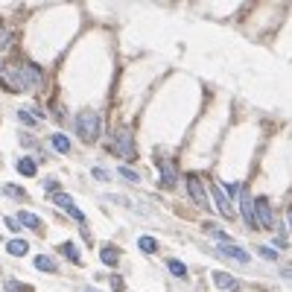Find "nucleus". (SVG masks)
I'll return each instance as SVG.
<instances>
[{"instance_id":"f704fd0d","label":"nucleus","mask_w":292,"mask_h":292,"mask_svg":"<svg viewBox=\"0 0 292 292\" xmlns=\"http://www.w3.org/2000/svg\"><path fill=\"white\" fill-rule=\"evenodd\" d=\"M47 190H50V196H53V193H58V181H53V178H47Z\"/></svg>"},{"instance_id":"39448f33","label":"nucleus","mask_w":292,"mask_h":292,"mask_svg":"<svg viewBox=\"0 0 292 292\" xmlns=\"http://www.w3.org/2000/svg\"><path fill=\"white\" fill-rule=\"evenodd\" d=\"M254 219L260 228H272V225H275V213H272V205H269L266 196L254 199Z\"/></svg>"},{"instance_id":"f3484780","label":"nucleus","mask_w":292,"mask_h":292,"mask_svg":"<svg viewBox=\"0 0 292 292\" xmlns=\"http://www.w3.org/2000/svg\"><path fill=\"white\" fill-rule=\"evenodd\" d=\"M18 222H21L23 228H38V225H41V219L35 216L33 210H21V213H18Z\"/></svg>"},{"instance_id":"e433bc0d","label":"nucleus","mask_w":292,"mask_h":292,"mask_svg":"<svg viewBox=\"0 0 292 292\" xmlns=\"http://www.w3.org/2000/svg\"><path fill=\"white\" fill-rule=\"evenodd\" d=\"M280 278H286V280H292V266H283V269H280Z\"/></svg>"},{"instance_id":"ea45409f","label":"nucleus","mask_w":292,"mask_h":292,"mask_svg":"<svg viewBox=\"0 0 292 292\" xmlns=\"http://www.w3.org/2000/svg\"><path fill=\"white\" fill-rule=\"evenodd\" d=\"M0 70H3V61H0Z\"/></svg>"},{"instance_id":"cd10ccee","label":"nucleus","mask_w":292,"mask_h":292,"mask_svg":"<svg viewBox=\"0 0 292 292\" xmlns=\"http://www.w3.org/2000/svg\"><path fill=\"white\" fill-rule=\"evenodd\" d=\"M257 254L260 257H266V260H278V251H275V248H269V245H257Z\"/></svg>"},{"instance_id":"a878e982","label":"nucleus","mask_w":292,"mask_h":292,"mask_svg":"<svg viewBox=\"0 0 292 292\" xmlns=\"http://www.w3.org/2000/svg\"><path fill=\"white\" fill-rule=\"evenodd\" d=\"M3 289L6 292H33V286H26V283H21V280H6Z\"/></svg>"},{"instance_id":"20e7f679","label":"nucleus","mask_w":292,"mask_h":292,"mask_svg":"<svg viewBox=\"0 0 292 292\" xmlns=\"http://www.w3.org/2000/svg\"><path fill=\"white\" fill-rule=\"evenodd\" d=\"M210 196H213V205H216V210H219L222 219H228V222H237V219H240V216H237V210L231 208V199L225 196V190H222L219 184L210 187Z\"/></svg>"},{"instance_id":"0eeeda50","label":"nucleus","mask_w":292,"mask_h":292,"mask_svg":"<svg viewBox=\"0 0 292 292\" xmlns=\"http://www.w3.org/2000/svg\"><path fill=\"white\" fill-rule=\"evenodd\" d=\"M0 85H3V91H12V93H21V91H26V85H23V73H21V68L3 70V76H0Z\"/></svg>"},{"instance_id":"72a5a7b5","label":"nucleus","mask_w":292,"mask_h":292,"mask_svg":"<svg viewBox=\"0 0 292 292\" xmlns=\"http://www.w3.org/2000/svg\"><path fill=\"white\" fill-rule=\"evenodd\" d=\"M6 228H9V231H18V228H21V222L12 219V216H6Z\"/></svg>"},{"instance_id":"412c9836","label":"nucleus","mask_w":292,"mask_h":292,"mask_svg":"<svg viewBox=\"0 0 292 292\" xmlns=\"http://www.w3.org/2000/svg\"><path fill=\"white\" fill-rule=\"evenodd\" d=\"M35 269H38V272H56V263H53V257L38 254L35 257Z\"/></svg>"},{"instance_id":"4be33fe9","label":"nucleus","mask_w":292,"mask_h":292,"mask_svg":"<svg viewBox=\"0 0 292 292\" xmlns=\"http://www.w3.org/2000/svg\"><path fill=\"white\" fill-rule=\"evenodd\" d=\"M61 254L68 257L70 263H79V260H82L79 248H76V245H73V243H61Z\"/></svg>"},{"instance_id":"f257e3e1","label":"nucleus","mask_w":292,"mask_h":292,"mask_svg":"<svg viewBox=\"0 0 292 292\" xmlns=\"http://www.w3.org/2000/svg\"><path fill=\"white\" fill-rule=\"evenodd\" d=\"M73 126H76L79 140H85V143H96V140H100V135H103V117L96 114L93 108H85V111H79V114H76Z\"/></svg>"},{"instance_id":"bb28decb","label":"nucleus","mask_w":292,"mask_h":292,"mask_svg":"<svg viewBox=\"0 0 292 292\" xmlns=\"http://www.w3.org/2000/svg\"><path fill=\"white\" fill-rule=\"evenodd\" d=\"M219 187L225 190V196H228V199H237V196H240V187H243V184H237V181H225V184H219Z\"/></svg>"},{"instance_id":"58836bf2","label":"nucleus","mask_w":292,"mask_h":292,"mask_svg":"<svg viewBox=\"0 0 292 292\" xmlns=\"http://www.w3.org/2000/svg\"><path fill=\"white\" fill-rule=\"evenodd\" d=\"M289 228H292V210H289Z\"/></svg>"},{"instance_id":"7c9ffc66","label":"nucleus","mask_w":292,"mask_h":292,"mask_svg":"<svg viewBox=\"0 0 292 292\" xmlns=\"http://www.w3.org/2000/svg\"><path fill=\"white\" fill-rule=\"evenodd\" d=\"M9 44H12V35L6 33V29H0V50H6Z\"/></svg>"},{"instance_id":"423d86ee","label":"nucleus","mask_w":292,"mask_h":292,"mask_svg":"<svg viewBox=\"0 0 292 292\" xmlns=\"http://www.w3.org/2000/svg\"><path fill=\"white\" fill-rule=\"evenodd\" d=\"M237 199H240V216H243V222L251 228V231H257L260 225H257V219H254V202L248 199V190L240 187V196H237Z\"/></svg>"},{"instance_id":"9d476101","label":"nucleus","mask_w":292,"mask_h":292,"mask_svg":"<svg viewBox=\"0 0 292 292\" xmlns=\"http://www.w3.org/2000/svg\"><path fill=\"white\" fill-rule=\"evenodd\" d=\"M175 181H178V170H175V164H173V161H164V164H161V184L173 190Z\"/></svg>"},{"instance_id":"9b49d317","label":"nucleus","mask_w":292,"mask_h":292,"mask_svg":"<svg viewBox=\"0 0 292 292\" xmlns=\"http://www.w3.org/2000/svg\"><path fill=\"white\" fill-rule=\"evenodd\" d=\"M100 260H103L105 266H117L120 263V248L117 245H103L100 248Z\"/></svg>"},{"instance_id":"4468645a","label":"nucleus","mask_w":292,"mask_h":292,"mask_svg":"<svg viewBox=\"0 0 292 292\" xmlns=\"http://www.w3.org/2000/svg\"><path fill=\"white\" fill-rule=\"evenodd\" d=\"M213 283H216L219 289H237V278L228 275V272H213Z\"/></svg>"},{"instance_id":"aec40b11","label":"nucleus","mask_w":292,"mask_h":292,"mask_svg":"<svg viewBox=\"0 0 292 292\" xmlns=\"http://www.w3.org/2000/svg\"><path fill=\"white\" fill-rule=\"evenodd\" d=\"M18 173H21V175H29V178H33V175L38 173V167H35L33 158H21V161H18Z\"/></svg>"},{"instance_id":"b1692460","label":"nucleus","mask_w":292,"mask_h":292,"mask_svg":"<svg viewBox=\"0 0 292 292\" xmlns=\"http://www.w3.org/2000/svg\"><path fill=\"white\" fill-rule=\"evenodd\" d=\"M9 199H15V202H23L26 199V193H23V187H18V184H6V190H3Z\"/></svg>"},{"instance_id":"c9c22d12","label":"nucleus","mask_w":292,"mask_h":292,"mask_svg":"<svg viewBox=\"0 0 292 292\" xmlns=\"http://www.w3.org/2000/svg\"><path fill=\"white\" fill-rule=\"evenodd\" d=\"M21 143H23V146H29V149H33V146H38V143H35L33 138H26V135H21Z\"/></svg>"},{"instance_id":"5701e85b","label":"nucleus","mask_w":292,"mask_h":292,"mask_svg":"<svg viewBox=\"0 0 292 292\" xmlns=\"http://www.w3.org/2000/svg\"><path fill=\"white\" fill-rule=\"evenodd\" d=\"M138 248L140 251H146V254H155V251H158V243H155V237H140Z\"/></svg>"},{"instance_id":"c85d7f7f","label":"nucleus","mask_w":292,"mask_h":292,"mask_svg":"<svg viewBox=\"0 0 292 292\" xmlns=\"http://www.w3.org/2000/svg\"><path fill=\"white\" fill-rule=\"evenodd\" d=\"M91 175L96 178V181H108V178H111V173H108L105 167H93V170H91Z\"/></svg>"},{"instance_id":"4c0bfd02","label":"nucleus","mask_w":292,"mask_h":292,"mask_svg":"<svg viewBox=\"0 0 292 292\" xmlns=\"http://www.w3.org/2000/svg\"><path fill=\"white\" fill-rule=\"evenodd\" d=\"M85 292H96V289H93V286H85Z\"/></svg>"},{"instance_id":"6ab92c4d","label":"nucleus","mask_w":292,"mask_h":292,"mask_svg":"<svg viewBox=\"0 0 292 292\" xmlns=\"http://www.w3.org/2000/svg\"><path fill=\"white\" fill-rule=\"evenodd\" d=\"M50 202H53V205H58V208H64V210L73 208V199H70V193H61V190H58V193H53V196H50Z\"/></svg>"},{"instance_id":"6e6552de","label":"nucleus","mask_w":292,"mask_h":292,"mask_svg":"<svg viewBox=\"0 0 292 292\" xmlns=\"http://www.w3.org/2000/svg\"><path fill=\"white\" fill-rule=\"evenodd\" d=\"M21 73H23V85H26V91H29V88H38V85H41V79H44L41 68H38V64H33V61H23Z\"/></svg>"},{"instance_id":"7ed1b4c3","label":"nucleus","mask_w":292,"mask_h":292,"mask_svg":"<svg viewBox=\"0 0 292 292\" xmlns=\"http://www.w3.org/2000/svg\"><path fill=\"white\" fill-rule=\"evenodd\" d=\"M184 184H187V193H190V199L196 202V208L210 210V202H208V193H205V184H202V178H199L196 173H187V175H184Z\"/></svg>"},{"instance_id":"1a4fd4ad","label":"nucleus","mask_w":292,"mask_h":292,"mask_svg":"<svg viewBox=\"0 0 292 292\" xmlns=\"http://www.w3.org/2000/svg\"><path fill=\"white\" fill-rule=\"evenodd\" d=\"M216 251H219L222 257H231V260H237V263H248V260H251V254H248L245 248H240V245H234V243L216 245Z\"/></svg>"},{"instance_id":"2f4dec72","label":"nucleus","mask_w":292,"mask_h":292,"mask_svg":"<svg viewBox=\"0 0 292 292\" xmlns=\"http://www.w3.org/2000/svg\"><path fill=\"white\" fill-rule=\"evenodd\" d=\"M68 216H73V219H76V222H85V213H82V210L76 208V205H73V208L68 210Z\"/></svg>"},{"instance_id":"ddd939ff","label":"nucleus","mask_w":292,"mask_h":292,"mask_svg":"<svg viewBox=\"0 0 292 292\" xmlns=\"http://www.w3.org/2000/svg\"><path fill=\"white\" fill-rule=\"evenodd\" d=\"M6 251H9L12 257H23L26 251H29V243H26V240H21V237H15V240H9V243H6Z\"/></svg>"},{"instance_id":"a211bd4d","label":"nucleus","mask_w":292,"mask_h":292,"mask_svg":"<svg viewBox=\"0 0 292 292\" xmlns=\"http://www.w3.org/2000/svg\"><path fill=\"white\" fill-rule=\"evenodd\" d=\"M18 120H21L23 126H29V128L41 126V120H38V114H33V111H26V108H21V111H18Z\"/></svg>"},{"instance_id":"393cba45","label":"nucleus","mask_w":292,"mask_h":292,"mask_svg":"<svg viewBox=\"0 0 292 292\" xmlns=\"http://www.w3.org/2000/svg\"><path fill=\"white\" fill-rule=\"evenodd\" d=\"M167 269L173 272L175 278H187V269H184V263H181V260H167Z\"/></svg>"},{"instance_id":"2eb2a0df","label":"nucleus","mask_w":292,"mask_h":292,"mask_svg":"<svg viewBox=\"0 0 292 292\" xmlns=\"http://www.w3.org/2000/svg\"><path fill=\"white\" fill-rule=\"evenodd\" d=\"M117 175L126 178V181H132V184H140V173L135 167H128V164H120V167H117Z\"/></svg>"},{"instance_id":"c756f323","label":"nucleus","mask_w":292,"mask_h":292,"mask_svg":"<svg viewBox=\"0 0 292 292\" xmlns=\"http://www.w3.org/2000/svg\"><path fill=\"white\" fill-rule=\"evenodd\" d=\"M111 289H114V292L126 289V283H123V278H120V275H111Z\"/></svg>"},{"instance_id":"f03ea898","label":"nucleus","mask_w":292,"mask_h":292,"mask_svg":"<svg viewBox=\"0 0 292 292\" xmlns=\"http://www.w3.org/2000/svg\"><path fill=\"white\" fill-rule=\"evenodd\" d=\"M111 152H117L123 161H135V155H138V149H135V138H132V128L128 126H120L117 128V138L114 143L108 146Z\"/></svg>"},{"instance_id":"f8f14e48","label":"nucleus","mask_w":292,"mask_h":292,"mask_svg":"<svg viewBox=\"0 0 292 292\" xmlns=\"http://www.w3.org/2000/svg\"><path fill=\"white\" fill-rule=\"evenodd\" d=\"M50 146H53L58 155H68L70 152V138L68 135H61V132H56V135H50Z\"/></svg>"},{"instance_id":"dca6fc26","label":"nucleus","mask_w":292,"mask_h":292,"mask_svg":"<svg viewBox=\"0 0 292 292\" xmlns=\"http://www.w3.org/2000/svg\"><path fill=\"white\" fill-rule=\"evenodd\" d=\"M205 231H208L210 237H213V240H216V245L234 243V237H231V234H225V231H219V228H216V225H205Z\"/></svg>"},{"instance_id":"473e14b6","label":"nucleus","mask_w":292,"mask_h":292,"mask_svg":"<svg viewBox=\"0 0 292 292\" xmlns=\"http://www.w3.org/2000/svg\"><path fill=\"white\" fill-rule=\"evenodd\" d=\"M286 245H289L286 234H278V237H275V248H286Z\"/></svg>"}]
</instances>
